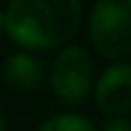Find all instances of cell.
<instances>
[{
	"label": "cell",
	"instance_id": "1",
	"mask_svg": "<svg viewBox=\"0 0 131 131\" xmlns=\"http://www.w3.org/2000/svg\"><path fill=\"white\" fill-rule=\"evenodd\" d=\"M7 35L28 51H51L69 41L81 23V0H12Z\"/></svg>",
	"mask_w": 131,
	"mask_h": 131
},
{
	"label": "cell",
	"instance_id": "2",
	"mask_svg": "<svg viewBox=\"0 0 131 131\" xmlns=\"http://www.w3.org/2000/svg\"><path fill=\"white\" fill-rule=\"evenodd\" d=\"M90 39L104 58L131 55V0H97L90 14Z\"/></svg>",
	"mask_w": 131,
	"mask_h": 131
},
{
	"label": "cell",
	"instance_id": "3",
	"mask_svg": "<svg viewBox=\"0 0 131 131\" xmlns=\"http://www.w3.org/2000/svg\"><path fill=\"white\" fill-rule=\"evenodd\" d=\"M94 81L92 55L81 46L62 48L51 71V90L64 104H81Z\"/></svg>",
	"mask_w": 131,
	"mask_h": 131
},
{
	"label": "cell",
	"instance_id": "4",
	"mask_svg": "<svg viewBox=\"0 0 131 131\" xmlns=\"http://www.w3.org/2000/svg\"><path fill=\"white\" fill-rule=\"evenodd\" d=\"M94 104L106 115H124L131 111V64L117 62L104 69L94 85Z\"/></svg>",
	"mask_w": 131,
	"mask_h": 131
},
{
	"label": "cell",
	"instance_id": "5",
	"mask_svg": "<svg viewBox=\"0 0 131 131\" xmlns=\"http://www.w3.org/2000/svg\"><path fill=\"white\" fill-rule=\"evenodd\" d=\"M44 76V67L37 58L28 55V53H14L7 58L5 67H2V81L5 85H9L12 90H35L41 83Z\"/></svg>",
	"mask_w": 131,
	"mask_h": 131
},
{
	"label": "cell",
	"instance_id": "6",
	"mask_svg": "<svg viewBox=\"0 0 131 131\" xmlns=\"http://www.w3.org/2000/svg\"><path fill=\"white\" fill-rule=\"evenodd\" d=\"M35 131H97V129L85 117H81L76 113H62V115H55V117L46 120Z\"/></svg>",
	"mask_w": 131,
	"mask_h": 131
},
{
	"label": "cell",
	"instance_id": "7",
	"mask_svg": "<svg viewBox=\"0 0 131 131\" xmlns=\"http://www.w3.org/2000/svg\"><path fill=\"white\" fill-rule=\"evenodd\" d=\"M101 131H131V122L122 115H111V120L101 127Z\"/></svg>",
	"mask_w": 131,
	"mask_h": 131
},
{
	"label": "cell",
	"instance_id": "8",
	"mask_svg": "<svg viewBox=\"0 0 131 131\" xmlns=\"http://www.w3.org/2000/svg\"><path fill=\"white\" fill-rule=\"evenodd\" d=\"M5 30H7V21H5V12H0V37L5 35Z\"/></svg>",
	"mask_w": 131,
	"mask_h": 131
},
{
	"label": "cell",
	"instance_id": "9",
	"mask_svg": "<svg viewBox=\"0 0 131 131\" xmlns=\"http://www.w3.org/2000/svg\"><path fill=\"white\" fill-rule=\"evenodd\" d=\"M0 131H5V115H2V111H0Z\"/></svg>",
	"mask_w": 131,
	"mask_h": 131
}]
</instances>
